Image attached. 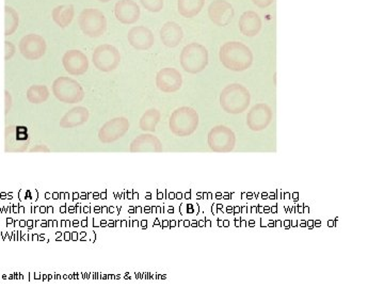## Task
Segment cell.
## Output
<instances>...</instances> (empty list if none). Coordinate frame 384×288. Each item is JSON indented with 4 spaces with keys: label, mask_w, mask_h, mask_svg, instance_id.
<instances>
[{
    "label": "cell",
    "mask_w": 384,
    "mask_h": 288,
    "mask_svg": "<svg viewBox=\"0 0 384 288\" xmlns=\"http://www.w3.org/2000/svg\"><path fill=\"white\" fill-rule=\"evenodd\" d=\"M141 5L152 13H158L163 9V0H140Z\"/></svg>",
    "instance_id": "484cf974"
},
{
    "label": "cell",
    "mask_w": 384,
    "mask_h": 288,
    "mask_svg": "<svg viewBox=\"0 0 384 288\" xmlns=\"http://www.w3.org/2000/svg\"><path fill=\"white\" fill-rule=\"evenodd\" d=\"M5 50H6L5 59L7 61L10 60V59H11L12 57L14 56V54H15V46H14L13 43H11V42H9V41H6Z\"/></svg>",
    "instance_id": "4316f807"
},
{
    "label": "cell",
    "mask_w": 384,
    "mask_h": 288,
    "mask_svg": "<svg viewBox=\"0 0 384 288\" xmlns=\"http://www.w3.org/2000/svg\"><path fill=\"white\" fill-rule=\"evenodd\" d=\"M235 10L226 0H214L208 7L210 20L219 27H226L233 20Z\"/></svg>",
    "instance_id": "7c38bea8"
},
{
    "label": "cell",
    "mask_w": 384,
    "mask_h": 288,
    "mask_svg": "<svg viewBox=\"0 0 384 288\" xmlns=\"http://www.w3.org/2000/svg\"><path fill=\"white\" fill-rule=\"evenodd\" d=\"M98 1H100V3H109V1H111V0H98Z\"/></svg>",
    "instance_id": "f546056e"
},
{
    "label": "cell",
    "mask_w": 384,
    "mask_h": 288,
    "mask_svg": "<svg viewBox=\"0 0 384 288\" xmlns=\"http://www.w3.org/2000/svg\"><path fill=\"white\" fill-rule=\"evenodd\" d=\"M6 115L9 113L10 108H11L12 99L11 95L8 91H6Z\"/></svg>",
    "instance_id": "f1b7e54d"
},
{
    "label": "cell",
    "mask_w": 384,
    "mask_h": 288,
    "mask_svg": "<svg viewBox=\"0 0 384 288\" xmlns=\"http://www.w3.org/2000/svg\"><path fill=\"white\" fill-rule=\"evenodd\" d=\"M182 68L189 74H199L208 66V50L200 43L188 44L179 56Z\"/></svg>",
    "instance_id": "277c9868"
},
{
    "label": "cell",
    "mask_w": 384,
    "mask_h": 288,
    "mask_svg": "<svg viewBox=\"0 0 384 288\" xmlns=\"http://www.w3.org/2000/svg\"><path fill=\"white\" fill-rule=\"evenodd\" d=\"M92 61L95 68L101 72H112L120 66V52L111 44H103L95 48L92 55Z\"/></svg>",
    "instance_id": "ba28073f"
},
{
    "label": "cell",
    "mask_w": 384,
    "mask_h": 288,
    "mask_svg": "<svg viewBox=\"0 0 384 288\" xmlns=\"http://www.w3.org/2000/svg\"><path fill=\"white\" fill-rule=\"evenodd\" d=\"M52 90L54 97L64 104H76L84 97L82 85L71 77H58L52 82Z\"/></svg>",
    "instance_id": "5b68a950"
},
{
    "label": "cell",
    "mask_w": 384,
    "mask_h": 288,
    "mask_svg": "<svg viewBox=\"0 0 384 288\" xmlns=\"http://www.w3.org/2000/svg\"><path fill=\"white\" fill-rule=\"evenodd\" d=\"M207 144L216 153H230L235 149V133L224 125H218L208 133Z\"/></svg>",
    "instance_id": "52a82bcc"
},
{
    "label": "cell",
    "mask_w": 384,
    "mask_h": 288,
    "mask_svg": "<svg viewBox=\"0 0 384 288\" xmlns=\"http://www.w3.org/2000/svg\"><path fill=\"white\" fill-rule=\"evenodd\" d=\"M272 108L268 105L265 103L254 105L246 115V127L256 133L265 131L272 123Z\"/></svg>",
    "instance_id": "8fae6325"
},
{
    "label": "cell",
    "mask_w": 384,
    "mask_h": 288,
    "mask_svg": "<svg viewBox=\"0 0 384 288\" xmlns=\"http://www.w3.org/2000/svg\"><path fill=\"white\" fill-rule=\"evenodd\" d=\"M184 38L183 28L175 22H168L161 29V38L167 48H175Z\"/></svg>",
    "instance_id": "d6986e66"
},
{
    "label": "cell",
    "mask_w": 384,
    "mask_h": 288,
    "mask_svg": "<svg viewBox=\"0 0 384 288\" xmlns=\"http://www.w3.org/2000/svg\"><path fill=\"white\" fill-rule=\"evenodd\" d=\"M75 9L72 5L57 6L52 9V17L54 24L60 28H66L71 25L74 20Z\"/></svg>",
    "instance_id": "44dd1931"
},
{
    "label": "cell",
    "mask_w": 384,
    "mask_h": 288,
    "mask_svg": "<svg viewBox=\"0 0 384 288\" xmlns=\"http://www.w3.org/2000/svg\"><path fill=\"white\" fill-rule=\"evenodd\" d=\"M5 17V36H12L17 30L18 24H20L18 13L13 8L6 6Z\"/></svg>",
    "instance_id": "d4e9b609"
},
{
    "label": "cell",
    "mask_w": 384,
    "mask_h": 288,
    "mask_svg": "<svg viewBox=\"0 0 384 288\" xmlns=\"http://www.w3.org/2000/svg\"><path fill=\"white\" fill-rule=\"evenodd\" d=\"M161 111L155 108L149 109L141 117L140 124H139L140 129L143 131H152L153 133V131H156V127L161 121Z\"/></svg>",
    "instance_id": "603a6c76"
},
{
    "label": "cell",
    "mask_w": 384,
    "mask_h": 288,
    "mask_svg": "<svg viewBox=\"0 0 384 288\" xmlns=\"http://www.w3.org/2000/svg\"><path fill=\"white\" fill-rule=\"evenodd\" d=\"M205 5V0H177V10L183 17L197 16Z\"/></svg>",
    "instance_id": "7402d4cb"
},
{
    "label": "cell",
    "mask_w": 384,
    "mask_h": 288,
    "mask_svg": "<svg viewBox=\"0 0 384 288\" xmlns=\"http://www.w3.org/2000/svg\"><path fill=\"white\" fill-rule=\"evenodd\" d=\"M128 43L137 50H147L155 43L153 32L145 26H135L127 34Z\"/></svg>",
    "instance_id": "2e32d148"
},
{
    "label": "cell",
    "mask_w": 384,
    "mask_h": 288,
    "mask_svg": "<svg viewBox=\"0 0 384 288\" xmlns=\"http://www.w3.org/2000/svg\"><path fill=\"white\" fill-rule=\"evenodd\" d=\"M199 115L191 107H179L173 111L169 121L170 131L177 137H188L199 127Z\"/></svg>",
    "instance_id": "3957f363"
},
{
    "label": "cell",
    "mask_w": 384,
    "mask_h": 288,
    "mask_svg": "<svg viewBox=\"0 0 384 288\" xmlns=\"http://www.w3.org/2000/svg\"><path fill=\"white\" fill-rule=\"evenodd\" d=\"M78 25L84 36L89 38H100L107 29V18L105 14L95 8L82 10L78 16Z\"/></svg>",
    "instance_id": "8992f818"
},
{
    "label": "cell",
    "mask_w": 384,
    "mask_h": 288,
    "mask_svg": "<svg viewBox=\"0 0 384 288\" xmlns=\"http://www.w3.org/2000/svg\"><path fill=\"white\" fill-rule=\"evenodd\" d=\"M129 121L126 117H115L109 120L98 131V139L103 143H112L126 135L129 131Z\"/></svg>",
    "instance_id": "9c48e42d"
},
{
    "label": "cell",
    "mask_w": 384,
    "mask_h": 288,
    "mask_svg": "<svg viewBox=\"0 0 384 288\" xmlns=\"http://www.w3.org/2000/svg\"><path fill=\"white\" fill-rule=\"evenodd\" d=\"M20 52L27 60H38L45 55L46 41L43 36L36 34H26L18 44Z\"/></svg>",
    "instance_id": "30bf717a"
},
{
    "label": "cell",
    "mask_w": 384,
    "mask_h": 288,
    "mask_svg": "<svg viewBox=\"0 0 384 288\" xmlns=\"http://www.w3.org/2000/svg\"><path fill=\"white\" fill-rule=\"evenodd\" d=\"M219 59L228 70L244 72L253 64V52L246 44L237 41L226 42L220 48Z\"/></svg>",
    "instance_id": "6da1fadb"
},
{
    "label": "cell",
    "mask_w": 384,
    "mask_h": 288,
    "mask_svg": "<svg viewBox=\"0 0 384 288\" xmlns=\"http://www.w3.org/2000/svg\"><path fill=\"white\" fill-rule=\"evenodd\" d=\"M115 16L121 24L133 25L140 18V7L133 0H120L115 3Z\"/></svg>",
    "instance_id": "9a60e30c"
},
{
    "label": "cell",
    "mask_w": 384,
    "mask_h": 288,
    "mask_svg": "<svg viewBox=\"0 0 384 288\" xmlns=\"http://www.w3.org/2000/svg\"><path fill=\"white\" fill-rule=\"evenodd\" d=\"M131 153H161L163 152V143L158 138L151 134H143L131 144Z\"/></svg>",
    "instance_id": "e0dca14e"
},
{
    "label": "cell",
    "mask_w": 384,
    "mask_h": 288,
    "mask_svg": "<svg viewBox=\"0 0 384 288\" xmlns=\"http://www.w3.org/2000/svg\"><path fill=\"white\" fill-rule=\"evenodd\" d=\"M156 86L163 93L177 92L183 86V76L177 69H163L157 73Z\"/></svg>",
    "instance_id": "4fadbf2b"
},
{
    "label": "cell",
    "mask_w": 384,
    "mask_h": 288,
    "mask_svg": "<svg viewBox=\"0 0 384 288\" xmlns=\"http://www.w3.org/2000/svg\"><path fill=\"white\" fill-rule=\"evenodd\" d=\"M89 117L90 113L86 107H75L64 115L60 121V127L62 129H74V127H80L88 122Z\"/></svg>",
    "instance_id": "ffe728a7"
},
{
    "label": "cell",
    "mask_w": 384,
    "mask_h": 288,
    "mask_svg": "<svg viewBox=\"0 0 384 288\" xmlns=\"http://www.w3.org/2000/svg\"><path fill=\"white\" fill-rule=\"evenodd\" d=\"M252 1L256 7L260 8V9L268 8L269 6H272L274 3V0H252Z\"/></svg>",
    "instance_id": "83f0119b"
},
{
    "label": "cell",
    "mask_w": 384,
    "mask_h": 288,
    "mask_svg": "<svg viewBox=\"0 0 384 288\" xmlns=\"http://www.w3.org/2000/svg\"><path fill=\"white\" fill-rule=\"evenodd\" d=\"M220 106L230 115L244 113L251 103V94L240 84H230L220 93Z\"/></svg>",
    "instance_id": "7a4b0ae2"
},
{
    "label": "cell",
    "mask_w": 384,
    "mask_h": 288,
    "mask_svg": "<svg viewBox=\"0 0 384 288\" xmlns=\"http://www.w3.org/2000/svg\"><path fill=\"white\" fill-rule=\"evenodd\" d=\"M50 97V90L44 85H34L27 90V99L32 104H42Z\"/></svg>",
    "instance_id": "cb8c5ba5"
},
{
    "label": "cell",
    "mask_w": 384,
    "mask_h": 288,
    "mask_svg": "<svg viewBox=\"0 0 384 288\" xmlns=\"http://www.w3.org/2000/svg\"><path fill=\"white\" fill-rule=\"evenodd\" d=\"M64 70L73 76H80L89 70V59L84 52L78 50L66 52L62 57Z\"/></svg>",
    "instance_id": "5bb4252c"
},
{
    "label": "cell",
    "mask_w": 384,
    "mask_h": 288,
    "mask_svg": "<svg viewBox=\"0 0 384 288\" xmlns=\"http://www.w3.org/2000/svg\"><path fill=\"white\" fill-rule=\"evenodd\" d=\"M240 32L249 38L258 36L262 30V18L256 11H246L242 14L238 22Z\"/></svg>",
    "instance_id": "ac0fdd59"
}]
</instances>
